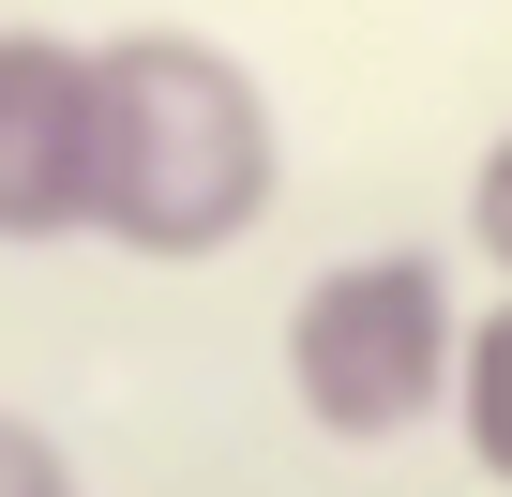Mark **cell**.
Here are the masks:
<instances>
[{
	"mask_svg": "<svg viewBox=\"0 0 512 497\" xmlns=\"http://www.w3.org/2000/svg\"><path fill=\"white\" fill-rule=\"evenodd\" d=\"M272 91L196 31H121L91 46V226L121 257H226L272 211Z\"/></svg>",
	"mask_w": 512,
	"mask_h": 497,
	"instance_id": "6da1fadb",
	"label": "cell"
},
{
	"mask_svg": "<svg viewBox=\"0 0 512 497\" xmlns=\"http://www.w3.org/2000/svg\"><path fill=\"white\" fill-rule=\"evenodd\" d=\"M452 287H437V257H347V272H317L302 302H287V392H302V422L317 437H407L437 392H452Z\"/></svg>",
	"mask_w": 512,
	"mask_h": 497,
	"instance_id": "7a4b0ae2",
	"label": "cell"
},
{
	"mask_svg": "<svg viewBox=\"0 0 512 497\" xmlns=\"http://www.w3.org/2000/svg\"><path fill=\"white\" fill-rule=\"evenodd\" d=\"M91 226V46L0 31V241Z\"/></svg>",
	"mask_w": 512,
	"mask_h": 497,
	"instance_id": "3957f363",
	"label": "cell"
},
{
	"mask_svg": "<svg viewBox=\"0 0 512 497\" xmlns=\"http://www.w3.org/2000/svg\"><path fill=\"white\" fill-rule=\"evenodd\" d=\"M452 377H467V437H482V467H512V317H497V332H467V347H452Z\"/></svg>",
	"mask_w": 512,
	"mask_h": 497,
	"instance_id": "277c9868",
	"label": "cell"
},
{
	"mask_svg": "<svg viewBox=\"0 0 512 497\" xmlns=\"http://www.w3.org/2000/svg\"><path fill=\"white\" fill-rule=\"evenodd\" d=\"M0 497H76L61 437H46V422H16V407H0Z\"/></svg>",
	"mask_w": 512,
	"mask_h": 497,
	"instance_id": "5b68a950",
	"label": "cell"
},
{
	"mask_svg": "<svg viewBox=\"0 0 512 497\" xmlns=\"http://www.w3.org/2000/svg\"><path fill=\"white\" fill-rule=\"evenodd\" d=\"M482 241H497V257H512V151L482 166Z\"/></svg>",
	"mask_w": 512,
	"mask_h": 497,
	"instance_id": "8992f818",
	"label": "cell"
}]
</instances>
